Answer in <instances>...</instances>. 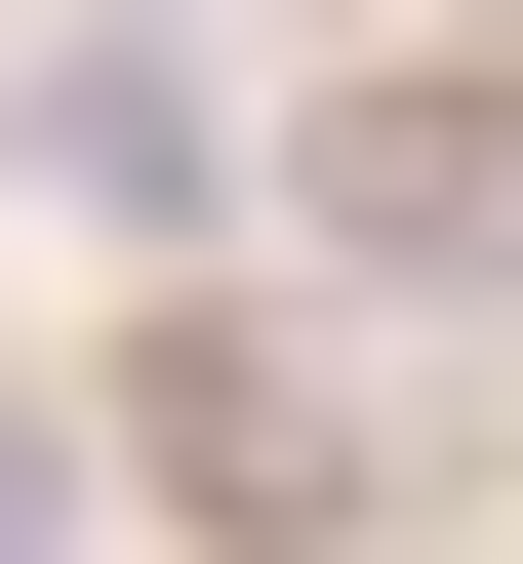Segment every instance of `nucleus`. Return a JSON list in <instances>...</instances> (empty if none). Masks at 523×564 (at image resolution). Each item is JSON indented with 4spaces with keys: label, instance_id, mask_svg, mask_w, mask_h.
<instances>
[{
    "label": "nucleus",
    "instance_id": "obj_1",
    "mask_svg": "<svg viewBox=\"0 0 523 564\" xmlns=\"http://www.w3.org/2000/svg\"><path fill=\"white\" fill-rule=\"evenodd\" d=\"M41 202H81V242H201V202H242V82H201V41H41Z\"/></svg>",
    "mask_w": 523,
    "mask_h": 564
},
{
    "label": "nucleus",
    "instance_id": "obj_2",
    "mask_svg": "<svg viewBox=\"0 0 523 564\" xmlns=\"http://www.w3.org/2000/svg\"><path fill=\"white\" fill-rule=\"evenodd\" d=\"M121 444H162V484H242V524H323V484H362V444H323L282 364H121Z\"/></svg>",
    "mask_w": 523,
    "mask_h": 564
}]
</instances>
